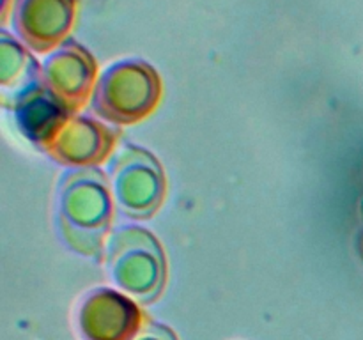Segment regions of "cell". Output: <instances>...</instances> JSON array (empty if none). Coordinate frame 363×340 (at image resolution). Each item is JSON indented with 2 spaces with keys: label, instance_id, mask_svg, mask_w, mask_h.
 <instances>
[{
  "label": "cell",
  "instance_id": "obj_1",
  "mask_svg": "<svg viewBox=\"0 0 363 340\" xmlns=\"http://www.w3.org/2000/svg\"><path fill=\"white\" fill-rule=\"evenodd\" d=\"M116 211L108 177L99 166L67 169L57 181L53 227L73 254L103 262Z\"/></svg>",
  "mask_w": 363,
  "mask_h": 340
},
{
  "label": "cell",
  "instance_id": "obj_2",
  "mask_svg": "<svg viewBox=\"0 0 363 340\" xmlns=\"http://www.w3.org/2000/svg\"><path fill=\"white\" fill-rule=\"evenodd\" d=\"M106 276L116 289L145 307L162 298L167 285V257L158 237L137 223L113 227L105 246Z\"/></svg>",
  "mask_w": 363,
  "mask_h": 340
},
{
  "label": "cell",
  "instance_id": "obj_3",
  "mask_svg": "<svg viewBox=\"0 0 363 340\" xmlns=\"http://www.w3.org/2000/svg\"><path fill=\"white\" fill-rule=\"evenodd\" d=\"M162 94V80L149 64L123 60L99 74L91 110L98 119L113 126H131L158 108Z\"/></svg>",
  "mask_w": 363,
  "mask_h": 340
},
{
  "label": "cell",
  "instance_id": "obj_4",
  "mask_svg": "<svg viewBox=\"0 0 363 340\" xmlns=\"http://www.w3.org/2000/svg\"><path fill=\"white\" fill-rule=\"evenodd\" d=\"M106 177L116 209L131 220H149L167 197L162 163L147 149L124 142L106 162Z\"/></svg>",
  "mask_w": 363,
  "mask_h": 340
},
{
  "label": "cell",
  "instance_id": "obj_5",
  "mask_svg": "<svg viewBox=\"0 0 363 340\" xmlns=\"http://www.w3.org/2000/svg\"><path fill=\"white\" fill-rule=\"evenodd\" d=\"M147 317L128 294L116 287H96L78 303L74 324L84 340H133Z\"/></svg>",
  "mask_w": 363,
  "mask_h": 340
},
{
  "label": "cell",
  "instance_id": "obj_6",
  "mask_svg": "<svg viewBox=\"0 0 363 340\" xmlns=\"http://www.w3.org/2000/svg\"><path fill=\"white\" fill-rule=\"evenodd\" d=\"M123 131L96 115L71 113L41 152L67 169L99 166L119 147Z\"/></svg>",
  "mask_w": 363,
  "mask_h": 340
},
{
  "label": "cell",
  "instance_id": "obj_7",
  "mask_svg": "<svg viewBox=\"0 0 363 340\" xmlns=\"http://www.w3.org/2000/svg\"><path fill=\"white\" fill-rule=\"evenodd\" d=\"M96 64L80 46L67 45L48 57L41 71V84L69 113H80L91 105L96 87Z\"/></svg>",
  "mask_w": 363,
  "mask_h": 340
},
{
  "label": "cell",
  "instance_id": "obj_8",
  "mask_svg": "<svg viewBox=\"0 0 363 340\" xmlns=\"http://www.w3.org/2000/svg\"><path fill=\"white\" fill-rule=\"evenodd\" d=\"M14 117L18 131L25 140L30 142L35 149L43 151L48 142L55 137L64 120L71 115L45 87L43 84L32 85L30 89L18 94L7 106Z\"/></svg>",
  "mask_w": 363,
  "mask_h": 340
},
{
  "label": "cell",
  "instance_id": "obj_9",
  "mask_svg": "<svg viewBox=\"0 0 363 340\" xmlns=\"http://www.w3.org/2000/svg\"><path fill=\"white\" fill-rule=\"evenodd\" d=\"M69 0H28L18 11V30L39 52L55 45L71 23Z\"/></svg>",
  "mask_w": 363,
  "mask_h": 340
},
{
  "label": "cell",
  "instance_id": "obj_10",
  "mask_svg": "<svg viewBox=\"0 0 363 340\" xmlns=\"http://www.w3.org/2000/svg\"><path fill=\"white\" fill-rule=\"evenodd\" d=\"M35 62L30 55L23 52L20 46L11 41L2 45V71H0V85H2V106H7L18 94L39 84Z\"/></svg>",
  "mask_w": 363,
  "mask_h": 340
},
{
  "label": "cell",
  "instance_id": "obj_11",
  "mask_svg": "<svg viewBox=\"0 0 363 340\" xmlns=\"http://www.w3.org/2000/svg\"><path fill=\"white\" fill-rule=\"evenodd\" d=\"M133 340H179V336L170 326L147 317V321L144 322V326Z\"/></svg>",
  "mask_w": 363,
  "mask_h": 340
}]
</instances>
